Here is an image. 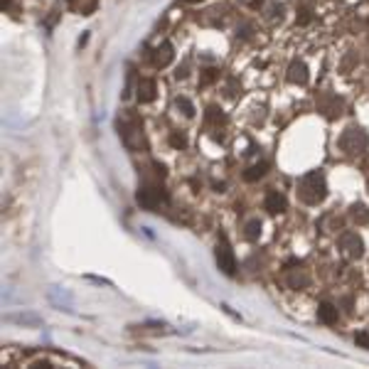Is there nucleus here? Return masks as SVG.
I'll return each instance as SVG.
<instances>
[{"mask_svg":"<svg viewBox=\"0 0 369 369\" xmlns=\"http://www.w3.org/2000/svg\"><path fill=\"white\" fill-rule=\"evenodd\" d=\"M207 118H209V121H214V123H224V121H226V116H224L217 106H212V109L207 111Z\"/></svg>","mask_w":369,"mask_h":369,"instance_id":"16","label":"nucleus"},{"mask_svg":"<svg viewBox=\"0 0 369 369\" xmlns=\"http://www.w3.org/2000/svg\"><path fill=\"white\" fill-rule=\"evenodd\" d=\"M350 217L357 221V224H369V207L367 204H352Z\"/></svg>","mask_w":369,"mask_h":369,"instance_id":"11","label":"nucleus"},{"mask_svg":"<svg viewBox=\"0 0 369 369\" xmlns=\"http://www.w3.org/2000/svg\"><path fill=\"white\" fill-rule=\"evenodd\" d=\"M175 106H177V109H182L184 116H195V106H192L184 96H177V99H175Z\"/></svg>","mask_w":369,"mask_h":369,"instance_id":"15","label":"nucleus"},{"mask_svg":"<svg viewBox=\"0 0 369 369\" xmlns=\"http://www.w3.org/2000/svg\"><path fill=\"white\" fill-rule=\"evenodd\" d=\"M340 249H342V254L347 258H359L364 254V241H362V237L357 232H345L340 237Z\"/></svg>","mask_w":369,"mask_h":369,"instance_id":"5","label":"nucleus"},{"mask_svg":"<svg viewBox=\"0 0 369 369\" xmlns=\"http://www.w3.org/2000/svg\"><path fill=\"white\" fill-rule=\"evenodd\" d=\"M310 18H313V15H310V10H303V13H300V18H298V22H300V25H308Z\"/></svg>","mask_w":369,"mask_h":369,"instance_id":"19","label":"nucleus"},{"mask_svg":"<svg viewBox=\"0 0 369 369\" xmlns=\"http://www.w3.org/2000/svg\"><path fill=\"white\" fill-rule=\"evenodd\" d=\"M212 79H214V72H212V69H209V72L204 74V79H202V84H209V81H212Z\"/></svg>","mask_w":369,"mask_h":369,"instance_id":"20","label":"nucleus"},{"mask_svg":"<svg viewBox=\"0 0 369 369\" xmlns=\"http://www.w3.org/2000/svg\"><path fill=\"white\" fill-rule=\"evenodd\" d=\"M135 200H138V204L143 209H158L160 204H167L170 197H167L165 190H160V187H143V190H138Z\"/></svg>","mask_w":369,"mask_h":369,"instance_id":"3","label":"nucleus"},{"mask_svg":"<svg viewBox=\"0 0 369 369\" xmlns=\"http://www.w3.org/2000/svg\"><path fill=\"white\" fill-rule=\"evenodd\" d=\"M69 3H74V0H69Z\"/></svg>","mask_w":369,"mask_h":369,"instance_id":"22","label":"nucleus"},{"mask_svg":"<svg viewBox=\"0 0 369 369\" xmlns=\"http://www.w3.org/2000/svg\"><path fill=\"white\" fill-rule=\"evenodd\" d=\"M172 44L170 42H163L160 47H155V52H153V64L155 67H167L170 62H172Z\"/></svg>","mask_w":369,"mask_h":369,"instance_id":"7","label":"nucleus"},{"mask_svg":"<svg viewBox=\"0 0 369 369\" xmlns=\"http://www.w3.org/2000/svg\"><path fill=\"white\" fill-rule=\"evenodd\" d=\"M266 170H268V163H256V165H251L246 172H244V177H246L249 182H254V180H258V177L266 175Z\"/></svg>","mask_w":369,"mask_h":369,"instance_id":"12","label":"nucleus"},{"mask_svg":"<svg viewBox=\"0 0 369 369\" xmlns=\"http://www.w3.org/2000/svg\"><path fill=\"white\" fill-rule=\"evenodd\" d=\"M308 79H310V74H308V67H305V62H293L291 67H288V81L291 84H308Z\"/></svg>","mask_w":369,"mask_h":369,"instance_id":"6","label":"nucleus"},{"mask_svg":"<svg viewBox=\"0 0 369 369\" xmlns=\"http://www.w3.org/2000/svg\"><path fill=\"white\" fill-rule=\"evenodd\" d=\"M263 204H266V209H268L271 214H281V212H286V207H288L286 197H283L281 192H268Z\"/></svg>","mask_w":369,"mask_h":369,"instance_id":"8","label":"nucleus"},{"mask_svg":"<svg viewBox=\"0 0 369 369\" xmlns=\"http://www.w3.org/2000/svg\"><path fill=\"white\" fill-rule=\"evenodd\" d=\"M217 266L226 276L237 273V258H234V251H232V246H229V241H226L224 234L219 237V244H217Z\"/></svg>","mask_w":369,"mask_h":369,"instance_id":"4","label":"nucleus"},{"mask_svg":"<svg viewBox=\"0 0 369 369\" xmlns=\"http://www.w3.org/2000/svg\"><path fill=\"white\" fill-rule=\"evenodd\" d=\"M187 3H197V0H187Z\"/></svg>","mask_w":369,"mask_h":369,"instance_id":"21","label":"nucleus"},{"mask_svg":"<svg viewBox=\"0 0 369 369\" xmlns=\"http://www.w3.org/2000/svg\"><path fill=\"white\" fill-rule=\"evenodd\" d=\"M317 317H320V322H325V325H335L337 317H340V310H337V305H332V303H322V305L317 308Z\"/></svg>","mask_w":369,"mask_h":369,"instance_id":"9","label":"nucleus"},{"mask_svg":"<svg viewBox=\"0 0 369 369\" xmlns=\"http://www.w3.org/2000/svg\"><path fill=\"white\" fill-rule=\"evenodd\" d=\"M298 195L305 204H320L325 197H328V182H325V175L320 170H313L308 172L300 184H298Z\"/></svg>","mask_w":369,"mask_h":369,"instance_id":"1","label":"nucleus"},{"mask_svg":"<svg viewBox=\"0 0 369 369\" xmlns=\"http://www.w3.org/2000/svg\"><path fill=\"white\" fill-rule=\"evenodd\" d=\"M367 146H369V138L359 126H350L340 135V150L345 155H359V153L367 150Z\"/></svg>","mask_w":369,"mask_h":369,"instance_id":"2","label":"nucleus"},{"mask_svg":"<svg viewBox=\"0 0 369 369\" xmlns=\"http://www.w3.org/2000/svg\"><path fill=\"white\" fill-rule=\"evenodd\" d=\"M261 237V221L258 219H251L246 224V239L249 241H256Z\"/></svg>","mask_w":369,"mask_h":369,"instance_id":"14","label":"nucleus"},{"mask_svg":"<svg viewBox=\"0 0 369 369\" xmlns=\"http://www.w3.org/2000/svg\"><path fill=\"white\" fill-rule=\"evenodd\" d=\"M155 99V81L153 79H141L138 81V101L141 104H148Z\"/></svg>","mask_w":369,"mask_h":369,"instance_id":"10","label":"nucleus"},{"mask_svg":"<svg viewBox=\"0 0 369 369\" xmlns=\"http://www.w3.org/2000/svg\"><path fill=\"white\" fill-rule=\"evenodd\" d=\"M308 283H310V278H308V273H303V271H295V273H291V276H288V286H291V288H295V291L305 288Z\"/></svg>","mask_w":369,"mask_h":369,"instance_id":"13","label":"nucleus"},{"mask_svg":"<svg viewBox=\"0 0 369 369\" xmlns=\"http://www.w3.org/2000/svg\"><path fill=\"white\" fill-rule=\"evenodd\" d=\"M184 143H187V141H184V135H180V133H172V135H170V146L184 148Z\"/></svg>","mask_w":369,"mask_h":369,"instance_id":"17","label":"nucleus"},{"mask_svg":"<svg viewBox=\"0 0 369 369\" xmlns=\"http://www.w3.org/2000/svg\"><path fill=\"white\" fill-rule=\"evenodd\" d=\"M354 340H357V345H362L364 350H369V335H367V332H357V337H354Z\"/></svg>","mask_w":369,"mask_h":369,"instance_id":"18","label":"nucleus"}]
</instances>
